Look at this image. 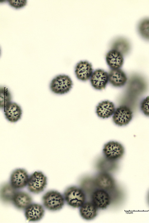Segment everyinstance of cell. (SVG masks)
Returning <instances> with one entry per match:
<instances>
[{
    "instance_id": "cell-1",
    "label": "cell",
    "mask_w": 149,
    "mask_h": 223,
    "mask_svg": "<svg viewBox=\"0 0 149 223\" xmlns=\"http://www.w3.org/2000/svg\"><path fill=\"white\" fill-rule=\"evenodd\" d=\"M63 197L67 204L74 208H80L86 202V194L81 189L75 186L67 188Z\"/></svg>"
},
{
    "instance_id": "cell-2",
    "label": "cell",
    "mask_w": 149,
    "mask_h": 223,
    "mask_svg": "<svg viewBox=\"0 0 149 223\" xmlns=\"http://www.w3.org/2000/svg\"><path fill=\"white\" fill-rule=\"evenodd\" d=\"M42 199L44 206L47 209L52 211L61 209L65 201L63 196L55 191H48L43 195Z\"/></svg>"
},
{
    "instance_id": "cell-3",
    "label": "cell",
    "mask_w": 149,
    "mask_h": 223,
    "mask_svg": "<svg viewBox=\"0 0 149 223\" xmlns=\"http://www.w3.org/2000/svg\"><path fill=\"white\" fill-rule=\"evenodd\" d=\"M72 81L68 75H60L52 80L50 84L51 90L57 94H63L69 92L72 87Z\"/></svg>"
},
{
    "instance_id": "cell-4",
    "label": "cell",
    "mask_w": 149,
    "mask_h": 223,
    "mask_svg": "<svg viewBox=\"0 0 149 223\" xmlns=\"http://www.w3.org/2000/svg\"><path fill=\"white\" fill-rule=\"evenodd\" d=\"M125 149L123 145L117 141H110L104 145L103 153L105 158L112 162L117 161L123 156Z\"/></svg>"
},
{
    "instance_id": "cell-5",
    "label": "cell",
    "mask_w": 149,
    "mask_h": 223,
    "mask_svg": "<svg viewBox=\"0 0 149 223\" xmlns=\"http://www.w3.org/2000/svg\"><path fill=\"white\" fill-rule=\"evenodd\" d=\"M46 184V177L41 172L35 171L29 177L28 189L31 192L39 193L44 190Z\"/></svg>"
},
{
    "instance_id": "cell-6",
    "label": "cell",
    "mask_w": 149,
    "mask_h": 223,
    "mask_svg": "<svg viewBox=\"0 0 149 223\" xmlns=\"http://www.w3.org/2000/svg\"><path fill=\"white\" fill-rule=\"evenodd\" d=\"M133 116V112L129 107L121 106L115 110L112 116V120L117 125L125 126L131 121Z\"/></svg>"
},
{
    "instance_id": "cell-7",
    "label": "cell",
    "mask_w": 149,
    "mask_h": 223,
    "mask_svg": "<svg viewBox=\"0 0 149 223\" xmlns=\"http://www.w3.org/2000/svg\"><path fill=\"white\" fill-rule=\"evenodd\" d=\"M95 184L99 189L108 192H112L116 187L115 181L111 174L107 172L101 171L94 178Z\"/></svg>"
},
{
    "instance_id": "cell-8",
    "label": "cell",
    "mask_w": 149,
    "mask_h": 223,
    "mask_svg": "<svg viewBox=\"0 0 149 223\" xmlns=\"http://www.w3.org/2000/svg\"><path fill=\"white\" fill-rule=\"evenodd\" d=\"M91 202L98 209H104L110 204L111 197L107 191L97 189L91 194Z\"/></svg>"
},
{
    "instance_id": "cell-9",
    "label": "cell",
    "mask_w": 149,
    "mask_h": 223,
    "mask_svg": "<svg viewBox=\"0 0 149 223\" xmlns=\"http://www.w3.org/2000/svg\"><path fill=\"white\" fill-rule=\"evenodd\" d=\"M108 73L104 70L97 69L94 70L91 77L90 81L92 86L95 89H104L108 81Z\"/></svg>"
},
{
    "instance_id": "cell-10",
    "label": "cell",
    "mask_w": 149,
    "mask_h": 223,
    "mask_svg": "<svg viewBox=\"0 0 149 223\" xmlns=\"http://www.w3.org/2000/svg\"><path fill=\"white\" fill-rule=\"evenodd\" d=\"M29 178L25 170L17 169L13 172L11 175L10 184L16 189H22L27 185Z\"/></svg>"
},
{
    "instance_id": "cell-11",
    "label": "cell",
    "mask_w": 149,
    "mask_h": 223,
    "mask_svg": "<svg viewBox=\"0 0 149 223\" xmlns=\"http://www.w3.org/2000/svg\"><path fill=\"white\" fill-rule=\"evenodd\" d=\"M93 70L91 63L87 61H81L76 65L75 73L78 79L84 81L91 78Z\"/></svg>"
},
{
    "instance_id": "cell-12",
    "label": "cell",
    "mask_w": 149,
    "mask_h": 223,
    "mask_svg": "<svg viewBox=\"0 0 149 223\" xmlns=\"http://www.w3.org/2000/svg\"><path fill=\"white\" fill-rule=\"evenodd\" d=\"M110 84L115 87H121L126 83L128 78L125 72L120 68L111 69L108 73Z\"/></svg>"
},
{
    "instance_id": "cell-13",
    "label": "cell",
    "mask_w": 149,
    "mask_h": 223,
    "mask_svg": "<svg viewBox=\"0 0 149 223\" xmlns=\"http://www.w3.org/2000/svg\"><path fill=\"white\" fill-rule=\"evenodd\" d=\"M44 213V210L41 205L34 203L31 204L25 209V215L29 221H36L42 219Z\"/></svg>"
},
{
    "instance_id": "cell-14",
    "label": "cell",
    "mask_w": 149,
    "mask_h": 223,
    "mask_svg": "<svg viewBox=\"0 0 149 223\" xmlns=\"http://www.w3.org/2000/svg\"><path fill=\"white\" fill-rule=\"evenodd\" d=\"M115 110L114 103L107 100L103 101L98 103L96 107V112L99 117L105 119L113 115Z\"/></svg>"
},
{
    "instance_id": "cell-15",
    "label": "cell",
    "mask_w": 149,
    "mask_h": 223,
    "mask_svg": "<svg viewBox=\"0 0 149 223\" xmlns=\"http://www.w3.org/2000/svg\"><path fill=\"white\" fill-rule=\"evenodd\" d=\"M106 60L108 65L112 69L120 68L124 63L123 55L119 52L112 49L107 53Z\"/></svg>"
},
{
    "instance_id": "cell-16",
    "label": "cell",
    "mask_w": 149,
    "mask_h": 223,
    "mask_svg": "<svg viewBox=\"0 0 149 223\" xmlns=\"http://www.w3.org/2000/svg\"><path fill=\"white\" fill-rule=\"evenodd\" d=\"M4 110L6 118L11 122H16L21 118L22 110L15 103L11 102Z\"/></svg>"
},
{
    "instance_id": "cell-17",
    "label": "cell",
    "mask_w": 149,
    "mask_h": 223,
    "mask_svg": "<svg viewBox=\"0 0 149 223\" xmlns=\"http://www.w3.org/2000/svg\"><path fill=\"white\" fill-rule=\"evenodd\" d=\"M32 199L28 194L23 191L17 192L13 200L15 206L20 209H26L32 204Z\"/></svg>"
},
{
    "instance_id": "cell-18",
    "label": "cell",
    "mask_w": 149,
    "mask_h": 223,
    "mask_svg": "<svg viewBox=\"0 0 149 223\" xmlns=\"http://www.w3.org/2000/svg\"><path fill=\"white\" fill-rule=\"evenodd\" d=\"M98 209L91 202H86L80 207L79 213L83 219L91 220L97 216Z\"/></svg>"
},
{
    "instance_id": "cell-19",
    "label": "cell",
    "mask_w": 149,
    "mask_h": 223,
    "mask_svg": "<svg viewBox=\"0 0 149 223\" xmlns=\"http://www.w3.org/2000/svg\"><path fill=\"white\" fill-rule=\"evenodd\" d=\"M16 189L10 183L4 184L1 189L0 197L1 200L6 203L13 201L14 196L17 192Z\"/></svg>"
},
{
    "instance_id": "cell-20",
    "label": "cell",
    "mask_w": 149,
    "mask_h": 223,
    "mask_svg": "<svg viewBox=\"0 0 149 223\" xmlns=\"http://www.w3.org/2000/svg\"><path fill=\"white\" fill-rule=\"evenodd\" d=\"M113 49L116 50L122 55L125 54L129 51L131 45L129 41L126 38L119 37L116 39L112 44Z\"/></svg>"
},
{
    "instance_id": "cell-21",
    "label": "cell",
    "mask_w": 149,
    "mask_h": 223,
    "mask_svg": "<svg viewBox=\"0 0 149 223\" xmlns=\"http://www.w3.org/2000/svg\"><path fill=\"white\" fill-rule=\"evenodd\" d=\"M137 30L140 36L144 39L149 41V18H145L139 22Z\"/></svg>"
},
{
    "instance_id": "cell-22",
    "label": "cell",
    "mask_w": 149,
    "mask_h": 223,
    "mask_svg": "<svg viewBox=\"0 0 149 223\" xmlns=\"http://www.w3.org/2000/svg\"><path fill=\"white\" fill-rule=\"evenodd\" d=\"M80 186L85 193L91 194L97 187L94 178L90 177L83 178L80 183Z\"/></svg>"
},
{
    "instance_id": "cell-23",
    "label": "cell",
    "mask_w": 149,
    "mask_h": 223,
    "mask_svg": "<svg viewBox=\"0 0 149 223\" xmlns=\"http://www.w3.org/2000/svg\"><path fill=\"white\" fill-rule=\"evenodd\" d=\"M12 96L8 89L4 87L0 88V107L4 109L11 102Z\"/></svg>"
},
{
    "instance_id": "cell-24",
    "label": "cell",
    "mask_w": 149,
    "mask_h": 223,
    "mask_svg": "<svg viewBox=\"0 0 149 223\" xmlns=\"http://www.w3.org/2000/svg\"><path fill=\"white\" fill-rule=\"evenodd\" d=\"M140 108L145 115L149 117V96L147 97L141 101Z\"/></svg>"
},
{
    "instance_id": "cell-25",
    "label": "cell",
    "mask_w": 149,
    "mask_h": 223,
    "mask_svg": "<svg viewBox=\"0 0 149 223\" xmlns=\"http://www.w3.org/2000/svg\"><path fill=\"white\" fill-rule=\"evenodd\" d=\"M8 1L11 6L16 8H21L25 6L27 3V1L25 0H10Z\"/></svg>"
},
{
    "instance_id": "cell-26",
    "label": "cell",
    "mask_w": 149,
    "mask_h": 223,
    "mask_svg": "<svg viewBox=\"0 0 149 223\" xmlns=\"http://www.w3.org/2000/svg\"><path fill=\"white\" fill-rule=\"evenodd\" d=\"M148 203L149 204V192L148 195Z\"/></svg>"
}]
</instances>
